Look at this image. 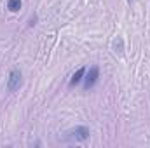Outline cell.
<instances>
[{"instance_id":"obj_1","label":"cell","mask_w":150,"mask_h":148,"mask_svg":"<svg viewBox=\"0 0 150 148\" xmlns=\"http://www.w3.org/2000/svg\"><path fill=\"white\" fill-rule=\"evenodd\" d=\"M98 78H100V68L98 66H91L89 72H86L84 75V89H93L96 84H98Z\"/></svg>"},{"instance_id":"obj_2","label":"cell","mask_w":150,"mask_h":148,"mask_svg":"<svg viewBox=\"0 0 150 148\" xmlns=\"http://www.w3.org/2000/svg\"><path fill=\"white\" fill-rule=\"evenodd\" d=\"M21 72L18 70V68H14V70H11V73H9V78H7V91L9 92H14L16 89H19V85H21Z\"/></svg>"},{"instance_id":"obj_3","label":"cell","mask_w":150,"mask_h":148,"mask_svg":"<svg viewBox=\"0 0 150 148\" xmlns=\"http://www.w3.org/2000/svg\"><path fill=\"white\" fill-rule=\"evenodd\" d=\"M70 134H72V138H74L75 141H86L89 138V129L84 127V125H79V127H75Z\"/></svg>"},{"instance_id":"obj_4","label":"cell","mask_w":150,"mask_h":148,"mask_svg":"<svg viewBox=\"0 0 150 148\" xmlns=\"http://www.w3.org/2000/svg\"><path fill=\"white\" fill-rule=\"evenodd\" d=\"M84 75H86V68L82 66V68H79V70L72 75V78H70V87H75L80 80H84Z\"/></svg>"},{"instance_id":"obj_5","label":"cell","mask_w":150,"mask_h":148,"mask_svg":"<svg viewBox=\"0 0 150 148\" xmlns=\"http://www.w3.org/2000/svg\"><path fill=\"white\" fill-rule=\"evenodd\" d=\"M7 9L11 12H16L21 9V0H7Z\"/></svg>"}]
</instances>
